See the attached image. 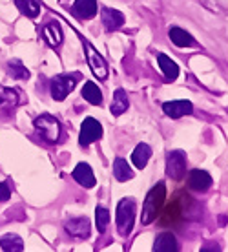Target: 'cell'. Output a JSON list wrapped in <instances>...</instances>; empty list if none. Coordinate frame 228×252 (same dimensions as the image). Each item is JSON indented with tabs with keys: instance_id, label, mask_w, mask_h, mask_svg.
<instances>
[{
	"instance_id": "13",
	"label": "cell",
	"mask_w": 228,
	"mask_h": 252,
	"mask_svg": "<svg viewBox=\"0 0 228 252\" xmlns=\"http://www.w3.org/2000/svg\"><path fill=\"white\" fill-rule=\"evenodd\" d=\"M73 15L83 20L93 19L97 15V2L95 0H75V4H73Z\"/></svg>"
},
{
	"instance_id": "20",
	"label": "cell",
	"mask_w": 228,
	"mask_h": 252,
	"mask_svg": "<svg viewBox=\"0 0 228 252\" xmlns=\"http://www.w3.org/2000/svg\"><path fill=\"white\" fill-rule=\"evenodd\" d=\"M114 177L119 183H124V181H128V179L133 177V172H132V168H130V164H128L126 159L117 158L114 161Z\"/></svg>"
},
{
	"instance_id": "11",
	"label": "cell",
	"mask_w": 228,
	"mask_h": 252,
	"mask_svg": "<svg viewBox=\"0 0 228 252\" xmlns=\"http://www.w3.org/2000/svg\"><path fill=\"white\" fill-rule=\"evenodd\" d=\"M212 176L204 170H192L188 176V187L196 192H206L212 187Z\"/></svg>"
},
{
	"instance_id": "4",
	"label": "cell",
	"mask_w": 228,
	"mask_h": 252,
	"mask_svg": "<svg viewBox=\"0 0 228 252\" xmlns=\"http://www.w3.org/2000/svg\"><path fill=\"white\" fill-rule=\"evenodd\" d=\"M84 46H86V59H88V66L91 68L93 75L99 79V81H106L108 79V64L102 59V55L99 51L89 44L86 38H83Z\"/></svg>"
},
{
	"instance_id": "3",
	"label": "cell",
	"mask_w": 228,
	"mask_h": 252,
	"mask_svg": "<svg viewBox=\"0 0 228 252\" xmlns=\"http://www.w3.org/2000/svg\"><path fill=\"white\" fill-rule=\"evenodd\" d=\"M35 128H37L40 139H44L46 143H50V145L57 143L58 137H60V125L51 115H40V117H37L35 119Z\"/></svg>"
},
{
	"instance_id": "17",
	"label": "cell",
	"mask_w": 228,
	"mask_h": 252,
	"mask_svg": "<svg viewBox=\"0 0 228 252\" xmlns=\"http://www.w3.org/2000/svg\"><path fill=\"white\" fill-rule=\"evenodd\" d=\"M42 37L51 48H57L62 42V32H60V26L57 22H50L42 28Z\"/></svg>"
},
{
	"instance_id": "12",
	"label": "cell",
	"mask_w": 228,
	"mask_h": 252,
	"mask_svg": "<svg viewBox=\"0 0 228 252\" xmlns=\"http://www.w3.org/2000/svg\"><path fill=\"white\" fill-rule=\"evenodd\" d=\"M73 179H75L79 185H83L84 189H93V187H95V176H93V170H91L89 164H86V163L77 164V168L73 170Z\"/></svg>"
},
{
	"instance_id": "15",
	"label": "cell",
	"mask_w": 228,
	"mask_h": 252,
	"mask_svg": "<svg viewBox=\"0 0 228 252\" xmlns=\"http://www.w3.org/2000/svg\"><path fill=\"white\" fill-rule=\"evenodd\" d=\"M128 106H130V101H128L126 92H124L122 88L115 90L114 99H112V106H110V112H112V115L119 117V115H122L124 112H126Z\"/></svg>"
},
{
	"instance_id": "18",
	"label": "cell",
	"mask_w": 228,
	"mask_h": 252,
	"mask_svg": "<svg viewBox=\"0 0 228 252\" xmlns=\"http://www.w3.org/2000/svg\"><path fill=\"white\" fill-rule=\"evenodd\" d=\"M177 240L171 232H163L157 236V240L153 243V251L159 252H173L177 251Z\"/></svg>"
},
{
	"instance_id": "1",
	"label": "cell",
	"mask_w": 228,
	"mask_h": 252,
	"mask_svg": "<svg viewBox=\"0 0 228 252\" xmlns=\"http://www.w3.org/2000/svg\"><path fill=\"white\" fill-rule=\"evenodd\" d=\"M166 197V187L165 183H157L153 187L144 199V205H142V216H141V221L142 225H150L155 218H157L159 210L163 207Z\"/></svg>"
},
{
	"instance_id": "27",
	"label": "cell",
	"mask_w": 228,
	"mask_h": 252,
	"mask_svg": "<svg viewBox=\"0 0 228 252\" xmlns=\"http://www.w3.org/2000/svg\"><path fill=\"white\" fill-rule=\"evenodd\" d=\"M208 249H212V251H221V247L219 245H204L203 251H208Z\"/></svg>"
},
{
	"instance_id": "23",
	"label": "cell",
	"mask_w": 228,
	"mask_h": 252,
	"mask_svg": "<svg viewBox=\"0 0 228 252\" xmlns=\"http://www.w3.org/2000/svg\"><path fill=\"white\" fill-rule=\"evenodd\" d=\"M0 247H2L6 252L22 251V249H24V243H22V240H20L19 236H15V234H6V236L0 238Z\"/></svg>"
},
{
	"instance_id": "19",
	"label": "cell",
	"mask_w": 228,
	"mask_h": 252,
	"mask_svg": "<svg viewBox=\"0 0 228 252\" xmlns=\"http://www.w3.org/2000/svg\"><path fill=\"white\" fill-rule=\"evenodd\" d=\"M152 158V148L146 145V143H141V145L135 146V150L132 154V161L137 168H144L148 161Z\"/></svg>"
},
{
	"instance_id": "21",
	"label": "cell",
	"mask_w": 228,
	"mask_h": 252,
	"mask_svg": "<svg viewBox=\"0 0 228 252\" xmlns=\"http://www.w3.org/2000/svg\"><path fill=\"white\" fill-rule=\"evenodd\" d=\"M83 97L89 102V104H95V106H101L102 104V92L99 90V86H97L95 82L89 81L84 84Z\"/></svg>"
},
{
	"instance_id": "10",
	"label": "cell",
	"mask_w": 228,
	"mask_h": 252,
	"mask_svg": "<svg viewBox=\"0 0 228 252\" xmlns=\"http://www.w3.org/2000/svg\"><path fill=\"white\" fill-rule=\"evenodd\" d=\"M89 230H91V225H89L88 218H75V220H70L66 223V232L73 238H79V240L88 238Z\"/></svg>"
},
{
	"instance_id": "14",
	"label": "cell",
	"mask_w": 228,
	"mask_h": 252,
	"mask_svg": "<svg viewBox=\"0 0 228 252\" xmlns=\"http://www.w3.org/2000/svg\"><path fill=\"white\" fill-rule=\"evenodd\" d=\"M168 37H170L171 42H173L175 46H179V48H192V46H196L194 37H192L188 32H184L183 28H175V26L170 28Z\"/></svg>"
},
{
	"instance_id": "25",
	"label": "cell",
	"mask_w": 228,
	"mask_h": 252,
	"mask_svg": "<svg viewBox=\"0 0 228 252\" xmlns=\"http://www.w3.org/2000/svg\"><path fill=\"white\" fill-rule=\"evenodd\" d=\"M9 73H11V77H15V79H29V71H28L26 66H22L19 61L9 63Z\"/></svg>"
},
{
	"instance_id": "5",
	"label": "cell",
	"mask_w": 228,
	"mask_h": 252,
	"mask_svg": "<svg viewBox=\"0 0 228 252\" xmlns=\"http://www.w3.org/2000/svg\"><path fill=\"white\" fill-rule=\"evenodd\" d=\"M186 174V156L181 150H173L166 158V176L173 181H181Z\"/></svg>"
},
{
	"instance_id": "7",
	"label": "cell",
	"mask_w": 228,
	"mask_h": 252,
	"mask_svg": "<svg viewBox=\"0 0 228 252\" xmlns=\"http://www.w3.org/2000/svg\"><path fill=\"white\" fill-rule=\"evenodd\" d=\"M102 137V126L101 123L93 117H86L81 126V135H79V143L81 146H89Z\"/></svg>"
},
{
	"instance_id": "16",
	"label": "cell",
	"mask_w": 228,
	"mask_h": 252,
	"mask_svg": "<svg viewBox=\"0 0 228 252\" xmlns=\"http://www.w3.org/2000/svg\"><path fill=\"white\" fill-rule=\"evenodd\" d=\"M157 63L159 66H161V69H163V73H165V77L168 79V81H175L179 77V66L175 61H171L168 55H165V53H157Z\"/></svg>"
},
{
	"instance_id": "9",
	"label": "cell",
	"mask_w": 228,
	"mask_h": 252,
	"mask_svg": "<svg viewBox=\"0 0 228 252\" xmlns=\"http://www.w3.org/2000/svg\"><path fill=\"white\" fill-rule=\"evenodd\" d=\"M163 112L171 119H179L183 115H190L194 112V104L190 101H168L163 104Z\"/></svg>"
},
{
	"instance_id": "8",
	"label": "cell",
	"mask_w": 228,
	"mask_h": 252,
	"mask_svg": "<svg viewBox=\"0 0 228 252\" xmlns=\"http://www.w3.org/2000/svg\"><path fill=\"white\" fill-rule=\"evenodd\" d=\"M101 20H102V26L106 28V32H115V30H119L120 26L124 24V15L114 7H102L101 9Z\"/></svg>"
},
{
	"instance_id": "26",
	"label": "cell",
	"mask_w": 228,
	"mask_h": 252,
	"mask_svg": "<svg viewBox=\"0 0 228 252\" xmlns=\"http://www.w3.org/2000/svg\"><path fill=\"white\" fill-rule=\"evenodd\" d=\"M9 197H11V189H9V185H7V183H0V203L7 201Z\"/></svg>"
},
{
	"instance_id": "28",
	"label": "cell",
	"mask_w": 228,
	"mask_h": 252,
	"mask_svg": "<svg viewBox=\"0 0 228 252\" xmlns=\"http://www.w3.org/2000/svg\"><path fill=\"white\" fill-rule=\"evenodd\" d=\"M0 102H2V97H0Z\"/></svg>"
},
{
	"instance_id": "24",
	"label": "cell",
	"mask_w": 228,
	"mask_h": 252,
	"mask_svg": "<svg viewBox=\"0 0 228 252\" xmlns=\"http://www.w3.org/2000/svg\"><path fill=\"white\" fill-rule=\"evenodd\" d=\"M95 225L99 234H104L110 225V212L104 207H97L95 210Z\"/></svg>"
},
{
	"instance_id": "6",
	"label": "cell",
	"mask_w": 228,
	"mask_h": 252,
	"mask_svg": "<svg viewBox=\"0 0 228 252\" xmlns=\"http://www.w3.org/2000/svg\"><path fill=\"white\" fill-rule=\"evenodd\" d=\"M77 79L79 75H58L51 81V97L55 101H64L70 92L77 86Z\"/></svg>"
},
{
	"instance_id": "2",
	"label": "cell",
	"mask_w": 228,
	"mask_h": 252,
	"mask_svg": "<svg viewBox=\"0 0 228 252\" xmlns=\"http://www.w3.org/2000/svg\"><path fill=\"white\" fill-rule=\"evenodd\" d=\"M135 201L132 197L120 199L117 205V214H115V223L120 236H128L133 230V221H135Z\"/></svg>"
},
{
	"instance_id": "22",
	"label": "cell",
	"mask_w": 228,
	"mask_h": 252,
	"mask_svg": "<svg viewBox=\"0 0 228 252\" xmlns=\"http://www.w3.org/2000/svg\"><path fill=\"white\" fill-rule=\"evenodd\" d=\"M15 6L19 7V11L29 19H35L40 13V2L38 0H15Z\"/></svg>"
}]
</instances>
